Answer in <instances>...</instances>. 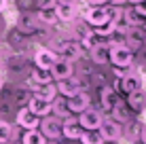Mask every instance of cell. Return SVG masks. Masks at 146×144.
I'll return each instance as SVG.
<instances>
[{
  "label": "cell",
  "mask_w": 146,
  "mask_h": 144,
  "mask_svg": "<svg viewBox=\"0 0 146 144\" xmlns=\"http://www.w3.org/2000/svg\"><path fill=\"white\" fill-rule=\"evenodd\" d=\"M108 62H112L117 68H127L133 62V51L123 42L110 44L108 47Z\"/></svg>",
  "instance_id": "obj_1"
},
{
  "label": "cell",
  "mask_w": 146,
  "mask_h": 144,
  "mask_svg": "<svg viewBox=\"0 0 146 144\" xmlns=\"http://www.w3.org/2000/svg\"><path fill=\"white\" fill-rule=\"evenodd\" d=\"M85 19L91 28H102V26H108L112 21V9H106V7H91L87 13H85Z\"/></svg>",
  "instance_id": "obj_2"
},
{
  "label": "cell",
  "mask_w": 146,
  "mask_h": 144,
  "mask_svg": "<svg viewBox=\"0 0 146 144\" xmlns=\"http://www.w3.org/2000/svg\"><path fill=\"white\" fill-rule=\"evenodd\" d=\"M38 127H40V133H42L47 140H57V138H62V123H59L57 119H53V117H44Z\"/></svg>",
  "instance_id": "obj_3"
},
{
  "label": "cell",
  "mask_w": 146,
  "mask_h": 144,
  "mask_svg": "<svg viewBox=\"0 0 146 144\" xmlns=\"http://www.w3.org/2000/svg\"><path fill=\"white\" fill-rule=\"evenodd\" d=\"M100 136L104 138V142H117L121 138V125L117 121H112V119H108V121H102V125L98 127Z\"/></svg>",
  "instance_id": "obj_4"
},
{
  "label": "cell",
  "mask_w": 146,
  "mask_h": 144,
  "mask_svg": "<svg viewBox=\"0 0 146 144\" xmlns=\"http://www.w3.org/2000/svg\"><path fill=\"white\" fill-rule=\"evenodd\" d=\"M17 125L19 127H23V129H38V125H40V117H36L32 110L26 106V108H21V110L17 112Z\"/></svg>",
  "instance_id": "obj_5"
},
{
  "label": "cell",
  "mask_w": 146,
  "mask_h": 144,
  "mask_svg": "<svg viewBox=\"0 0 146 144\" xmlns=\"http://www.w3.org/2000/svg\"><path fill=\"white\" fill-rule=\"evenodd\" d=\"M83 55V47L76 42V40H68V42H62L59 44V57L62 59H68V62H76Z\"/></svg>",
  "instance_id": "obj_6"
},
{
  "label": "cell",
  "mask_w": 146,
  "mask_h": 144,
  "mask_svg": "<svg viewBox=\"0 0 146 144\" xmlns=\"http://www.w3.org/2000/svg\"><path fill=\"white\" fill-rule=\"evenodd\" d=\"M28 108L36 117H47L49 112L53 110V102L44 100V98H40V96H32V98H30V102H28Z\"/></svg>",
  "instance_id": "obj_7"
},
{
  "label": "cell",
  "mask_w": 146,
  "mask_h": 144,
  "mask_svg": "<svg viewBox=\"0 0 146 144\" xmlns=\"http://www.w3.org/2000/svg\"><path fill=\"white\" fill-rule=\"evenodd\" d=\"M102 115H100L98 110H91V108H87L85 112H80V119H78V123H80V127L83 129H98L100 125H102Z\"/></svg>",
  "instance_id": "obj_8"
},
{
  "label": "cell",
  "mask_w": 146,
  "mask_h": 144,
  "mask_svg": "<svg viewBox=\"0 0 146 144\" xmlns=\"http://www.w3.org/2000/svg\"><path fill=\"white\" fill-rule=\"evenodd\" d=\"M51 76L55 78V81H64V78H70V76H72V62L57 57V62H55L53 66H51Z\"/></svg>",
  "instance_id": "obj_9"
},
{
  "label": "cell",
  "mask_w": 146,
  "mask_h": 144,
  "mask_svg": "<svg viewBox=\"0 0 146 144\" xmlns=\"http://www.w3.org/2000/svg\"><path fill=\"white\" fill-rule=\"evenodd\" d=\"M55 89H57V93H62L64 98H72L80 91V83H78V78L70 76V78H64V81H57Z\"/></svg>",
  "instance_id": "obj_10"
},
{
  "label": "cell",
  "mask_w": 146,
  "mask_h": 144,
  "mask_svg": "<svg viewBox=\"0 0 146 144\" xmlns=\"http://www.w3.org/2000/svg\"><path fill=\"white\" fill-rule=\"evenodd\" d=\"M89 102H91V100H89L87 93H85V91H78L76 96L68 98L66 106H68V110H70V112H78V115H80V112H85V110L89 108Z\"/></svg>",
  "instance_id": "obj_11"
},
{
  "label": "cell",
  "mask_w": 146,
  "mask_h": 144,
  "mask_svg": "<svg viewBox=\"0 0 146 144\" xmlns=\"http://www.w3.org/2000/svg\"><path fill=\"white\" fill-rule=\"evenodd\" d=\"M36 68H44V70H51V66L57 62V53L49 51V49H38L36 55H34Z\"/></svg>",
  "instance_id": "obj_12"
},
{
  "label": "cell",
  "mask_w": 146,
  "mask_h": 144,
  "mask_svg": "<svg viewBox=\"0 0 146 144\" xmlns=\"http://www.w3.org/2000/svg\"><path fill=\"white\" fill-rule=\"evenodd\" d=\"M62 136L70 138V140H80V136H83V127H80V123L74 121V119H66V123L62 125Z\"/></svg>",
  "instance_id": "obj_13"
},
{
  "label": "cell",
  "mask_w": 146,
  "mask_h": 144,
  "mask_svg": "<svg viewBox=\"0 0 146 144\" xmlns=\"http://www.w3.org/2000/svg\"><path fill=\"white\" fill-rule=\"evenodd\" d=\"M55 15H57V19H62V21H70V19L74 17V15H76V7H74L72 2H57L55 4Z\"/></svg>",
  "instance_id": "obj_14"
},
{
  "label": "cell",
  "mask_w": 146,
  "mask_h": 144,
  "mask_svg": "<svg viewBox=\"0 0 146 144\" xmlns=\"http://www.w3.org/2000/svg\"><path fill=\"white\" fill-rule=\"evenodd\" d=\"M121 87H123V91L129 96V93H133V91H138V89H142V81H140L138 74H125L123 81H121Z\"/></svg>",
  "instance_id": "obj_15"
},
{
  "label": "cell",
  "mask_w": 146,
  "mask_h": 144,
  "mask_svg": "<svg viewBox=\"0 0 146 144\" xmlns=\"http://www.w3.org/2000/svg\"><path fill=\"white\" fill-rule=\"evenodd\" d=\"M91 51V59L95 64H106L108 62V44H102V42H98L95 47L89 49Z\"/></svg>",
  "instance_id": "obj_16"
},
{
  "label": "cell",
  "mask_w": 146,
  "mask_h": 144,
  "mask_svg": "<svg viewBox=\"0 0 146 144\" xmlns=\"http://www.w3.org/2000/svg\"><path fill=\"white\" fill-rule=\"evenodd\" d=\"M117 104H119V96H117V91H114L112 87H106V89L102 91V106L106 108V110H112Z\"/></svg>",
  "instance_id": "obj_17"
},
{
  "label": "cell",
  "mask_w": 146,
  "mask_h": 144,
  "mask_svg": "<svg viewBox=\"0 0 146 144\" xmlns=\"http://www.w3.org/2000/svg\"><path fill=\"white\" fill-rule=\"evenodd\" d=\"M21 144H47V138L38 129H28L21 138Z\"/></svg>",
  "instance_id": "obj_18"
},
{
  "label": "cell",
  "mask_w": 146,
  "mask_h": 144,
  "mask_svg": "<svg viewBox=\"0 0 146 144\" xmlns=\"http://www.w3.org/2000/svg\"><path fill=\"white\" fill-rule=\"evenodd\" d=\"M32 81L36 83V85H49V83L53 81L51 70H44V68H36V70L32 72Z\"/></svg>",
  "instance_id": "obj_19"
},
{
  "label": "cell",
  "mask_w": 146,
  "mask_h": 144,
  "mask_svg": "<svg viewBox=\"0 0 146 144\" xmlns=\"http://www.w3.org/2000/svg\"><path fill=\"white\" fill-rule=\"evenodd\" d=\"M80 142L83 144H104V138L100 136L98 129H87V131H83V136H80Z\"/></svg>",
  "instance_id": "obj_20"
},
{
  "label": "cell",
  "mask_w": 146,
  "mask_h": 144,
  "mask_svg": "<svg viewBox=\"0 0 146 144\" xmlns=\"http://www.w3.org/2000/svg\"><path fill=\"white\" fill-rule=\"evenodd\" d=\"M123 19L127 21L129 28H140V26H142V21H140V15L135 13V9H125V11H123Z\"/></svg>",
  "instance_id": "obj_21"
},
{
  "label": "cell",
  "mask_w": 146,
  "mask_h": 144,
  "mask_svg": "<svg viewBox=\"0 0 146 144\" xmlns=\"http://www.w3.org/2000/svg\"><path fill=\"white\" fill-rule=\"evenodd\" d=\"M55 93H57V89H55V85H42V87H38V93L36 96H40V98H44V100H49V102H53L55 100Z\"/></svg>",
  "instance_id": "obj_22"
},
{
  "label": "cell",
  "mask_w": 146,
  "mask_h": 144,
  "mask_svg": "<svg viewBox=\"0 0 146 144\" xmlns=\"http://www.w3.org/2000/svg\"><path fill=\"white\" fill-rule=\"evenodd\" d=\"M11 138H13L11 125L4 123V121H0V144H9V142H11Z\"/></svg>",
  "instance_id": "obj_23"
},
{
  "label": "cell",
  "mask_w": 146,
  "mask_h": 144,
  "mask_svg": "<svg viewBox=\"0 0 146 144\" xmlns=\"http://www.w3.org/2000/svg\"><path fill=\"white\" fill-rule=\"evenodd\" d=\"M17 26L21 32H32L34 28H36V23H34V19L30 17V15H21L19 17V21H17Z\"/></svg>",
  "instance_id": "obj_24"
},
{
  "label": "cell",
  "mask_w": 146,
  "mask_h": 144,
  "mask_svg": "<svg viewBox=\"0 0 146 144\" xmlns=\"http://www.w3.org/2000/svg\"><path fill=\"white\" fill-rule=\"evenodd\" d=\"M142 104H144V91L142 89L129 93V106L131 108H142Z\"/></svg>",
  "instance_id": "obj_25"
},
{
  "label": "cell",
  "mask_w": 146,
  "mask_h": 144,
  "mask_svg": "<svg viewBox=\"0 0 146 144\" xmlns=\"http://www.w3.org/2000/svg\"><path fill=\"white\" fill-rule=\"evenodd\" d=\"M112 121H117V123H123V121H127V110H125V106L123 104H117V106L112 108Z\"/></svg>",
  "instance_id": "obj_26"
},
{
  "label": "cell",
  "mask_w": 146,
  "mask_h": 144,
  "mask_svg": "<svg viewBox=\"0 0 146 144\" xmlns=\"http://www.w3.org/2000/svg\"><path fill=\"white\" fill-rule=\"evenodd\" d=\"M38 19L44 21V23H55V21H57V15H55L53 9H44V11L38 13Z\"/></svg>",
  "instance_id": "obj_27"
},
{
  "label": "cell",
  "mask_w": 146,
  "mask_h": 144,
  "mask_svg": "<svg viewBox=\"0 0 146 144\" xmlns=\"http://www.w3.org/2000/svg\"><path fill=\"white\" fill-rule=\"evenodd\" d=\"M53 112H55L57 117H68V115H70V110H68V106H66V102H64V100L53 102Z\"/></svg>",
  "instance_id": "obj_28"
},
{
  "label": "cell",
  "mask_w": 146,
  "mask_h": 144,
  "mask_svg": "<svg viewBox=\"0 0 146 144\" xmlns=\"http://www.w3.org/2000/svg\"><path fill=\"white\" fill-rule=\"evenodd\" d=\"M55 4H57V0H38L40 11H44V9H55Z\"/></svg>",
  "instance_id": "obj_29"
},
{
  "label": "cell",
  "mask_w": 146,
  "mask_h": 144,
  "mask_svg": "<svg viewBox=\"0 0 146 144\" xmlns=\"http://www.w3.org/2000/svg\"><path fill=\"white\" fill-rule=\"evenodd\" d=\"M135 13H138L140 17H146V0H142V2L135 4Z\"/></svg>",
  "instance_id": "obj_30"
},
{
  "label": "cell",
  "mask_w": 146,
  "mask_h": 144,
  "mask_svg": "<svg viewBox=\"0 0 146 144\" xmlns=\"http://www.w3.org/2000/svg\"><path fill=\"white\" fill-rule=\"evenodd\" d=\"M123 2H127V0H110V4H112V7H119V4H123Z\"/></svg>",
  "instance_id": "obj_31"
},
{
  "label": "cell",
  "mask_w": 146,
  "mask_h": 144,
  "mask_svg": "<svg viewBox=\"0 0 146 144\" xmlns=\"http://www.w3.org/2000/svg\"><path fill=\"white\" fill-rule=\"evenodd\" d=\"M7 4H9L7 0H0V11H4V9H7Z\"/></svg>",
  "instance_id": "obj_32"
},
{
  "label": "cell",
  "mask_w": 146,
  "mask_h": 144,
  "mask_svg": "<svg viewBox=\"0 0 146 144\" xmlns=\"http://www.w3.org/2000/svg\"><path fill=\"white\" fill-rule=\"evenodd\" d=\"M127 2H135V4H138V2H142V0H127Z\"/></svg>",
  "instance_id": "obj_33"
},
{
  "label": "cell",
  "mask_w": 146,
  "mask_h": 144,
  "mask_svg": "<svg viewBox=\"0 0 146 144\" xmlns=\"http://www.w3.org/2000/svg\"><path fill=\"white\" fill-rule=\"evenodd\" d=\"M0 89H2V78H0Z\"/></svg>",
  "instance_id": "obj_34"
},
{
  "label": "cell",
  "mask_w": 146,
  "mask_h": 144,
  "mask_svg": "<svg viewBox=\"0 0 146 144\" xmlns=\"http://www.w3.org/2000/svg\"><path fill=\"white\" fill-rule=\"evenodd\" d=\"M142 28H144V30H146V23H144V26H142Z\"/></svg>",
  "instance_id": "obj_35"
}]
</instances>
